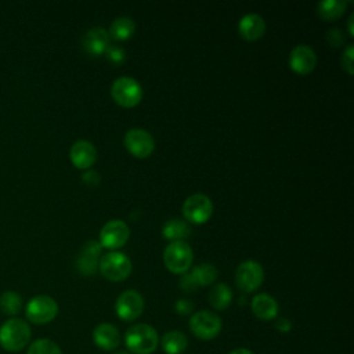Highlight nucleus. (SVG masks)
Here are the masks:
<instances>
[{"label":"nucleus","mask_w":354,"mask_h":354,"mask_svg":"<svg viewBox=\"0 0 354 354\" xmlns=\"http://www.w3.org/2000/svg\"><path fill=\"white\" fill-rule=\"evenodd\" d=\"M174 308H176V311L180 315H188L194 310V303L191 300H188V299H180V300L176 301Z\"/></svg>","instance_id":"nucleus-31"},{"label":"nucleus","mask_w":354,"mask_h":354,"mask_svg":"<svg viewBox=\"0 0 354 354\" xmlns=\"http://www.w3.org/2000/svg\"><path fill=\"white\" fill-rule=\"evenodd\" d=\"M98 268L102 277L112 282L124 281L131 272V260L120 252H109L101 256Z\"/></svg>","instance_id":"nucleus-4"},{"label":"nucleus","mask_w":354,"mask_h":354,"mask_svg":"<svg viewBox=\"0 0 354 354\" xmlns=\"http://www.w3.org/2000/svg\"><path fill=\"white\" fill-rule=\"evenodd\" d=\"M264 281V271L260 263L254 260L242 261L235 272V283L245 293L254 292Z\"/></svg>","instance_id":"nucleus-9"},{"label":"nucleus","mask_w":354,"mask_h":354,"mask_svg":"<svg viewBox=\"0 0 354 354\" xmlns=\"http://www.w3.org/2000/svg\"><path fill=\"white\" fill-rule=\"evenodd\" d=\"M347 1L346 0H326V1H319L317 6V11L319 17L325 21H335L340 18L346 8H347Z\"/></svg>","instance_id":"nucleus-22"},{"label":"nucleus","mask_w":354,"mask_h":354,"mask_svg":"<svg viewBox=\"0 0 354 354\" xmlns=\"http://www.w3.org/2000/svg\"><path fill=\"white\" fill-rule=\"evenodd\" d=\"M223 322L221 318L212 311L201 310L191 315L189 329L195 337L201 340H212L221 332Z\"/></svg>","instance_id":"nucleus-6"},{"label":"nucleus","mask_w":354,"mask_h":354,"mask_svg":"<svg viewBox=\"0 0 354 354\" xmlns=\"http://www.w3.org/2000/svg\"><path fill=\"white\" fill-rule=\"evenodd\" d=\"M189 275L196 286H209L217 279V270L213 264L202 263L195 266Z\"/></svg>","instance_id":"nucleus-25"},{"label":"nucleus","mask_w":354,"mask_h":354,"mask_svg":"<svg viewBox=\"0 0 354 354\" xmlns=\"http://www.w3.org/2000/svg\"><path fill=\"white\" fill-rule=\"evenodd\" d=\"M250 307L253 314L264 321L274 319L278 315V303L268 293L256 295L250 301Z\"/></svg>","instance_id":"nucleus-19"},{"label":"nucleus","mask_w":354,"mask_h":354,"mask_svg":"<svg viewBox=\"0 0 354 354\" xmlns=\"http://www.w3.org/2000/svg\"><path fill=\"white\" fill-rule=\"evenodd\" d=\"M126 347L134 354H151L156 350L159 336L155 328L148 324H136L124 333Z\"/></svg>","instance_id":"nucleus-2"},{"label":"nucleus","mask_w":354,"mask_h":354,"mask_svg":"<svg viewBox=\"0 0 354 354\" xmlns=\"http://www.w3.org/2000/svg\"><path fill=\"white\" fill-rule=\"evenodd\" d=\"M317 65V55L310 46L299 44L289 54V66L297 75H308Z\"/></svg>","instance_id":"nucleus-13"},{"label":"nucleus","mask_w":354,"mask_h":354,"mask_svg":"<svg viewBox=\"0 0 354 354\" xmlns=\"http://www.w3.org/2000/svg\"><path fill=\"white\" fill-rule=\"evenodd\" d=\"M22 308V297L14 290H6L0 296V310L6 315H17Z\"/></svg>","instance_id":"nucleus-26"},{"label":"nucleus","mask_w":354,"mask_h":354,"mask_svg":"<svg viewBox=\"0 0 354 354\" xmlns=\"http://www.w3.org/2000/svg\"><path fill=\"white\" fill-rule=\"evenodd\" d=\"M183 214L192 224H203L213 214V203L205 194H192L183 203Z\"/></svg>","instance_id":"nucleus-8"},{"label":"nucleus","mask_w":354,"mask_h":354,"mask_svg":"<svg viewBox=\"0 0 354 354\" xmlns=\"http://www.w3.org/2000/svg\"><path fill=\"white\" fill-rule=\"evenodd\" d=\"M275 328H277L279 332H283V333H285V332H289V330L292 329V324H290V321H289L288 318L281 317V318L277 319Z\"/></svg>","instance_id":"nucleus-34"},{"label":"nucleus","mask_w":354,"mask_h":354,"mask_svg":"<svg viewBox=\"0 0 354 354\" xmlns=\"http://www.w3.org/2000/svg\"><path fill=\"white\" fill-rule=\"evenodd\" d=\"M116 314L123 321H134L144 311V297L140 292L134 289H129L122 292L115 303Z\"/></svg>","instance_id":"nucleus-10"},{"label":"nucleus","mask_w":354,"mask_h":354,"mask_svg":"<svg viewBox=\"0 0 354 354\" xmlns=\"http://www.w3.org/2000/svg\"><path fill=\"white\" fill-rule=\"evenodd\" d=\"M26 354H62V351L55 342L44 337L35 340L29 346Z\"/></svg>","instance_id":"nucleus-27"},{"label":"nucleus","mask_w":354,"mask_h":354,"mask_svg":"<svg viewBox=\"0 0 354 354\" xmlns=\"http://www.w3.org/2000/svg\"><path fill=\"white\" fill-rule=\"evenodd\" d=\"M30 336V326L21 318H10L0 326V346L10 353H17L25 348Z\"/></svg>","instance_id":"nucleus-1"},{"label":"nucleus","mask_w":354,"mask_h":354,"mask_svg":"<svg viewBox=\"0 0 354 354\" xmlns=\"http://www.w3.org/2000/svg\"><path fill=\"white\" fill-rule=\"evenodd\" d=\"M83 48L87 54L98 57L105 54L106 48L109 47V35L108 30H105L104 28L95 26L91 28L90 30H87L83 36L82 40Z\"/></svg>","instance_id":"nucleus-16"},{"label":"nucleus","mask_w":354,"mask_h":354,"mask_svg":"<svg viewBox=\"0 0 354 354\" xmlns=\"http://www.w3.org/2000/svg\"><path fill=\"white\" fill-rule=\"evenodd\" d=\"M101 250L102 246L97 241H88L84 243L76 259V268L82 275L90 277L95 274L98 270Z\"/></svg>","instance_id":"nucleus-14"},{"label":"nucleus","mask_w":354,"mask_h":354,"mask_svg":"<svg viewBox=\"0 0 354 354\" xmlns=\"http://www.w3.org/2000/svg\"><path fill=\"white\" fill-rule=\"evenodd\" d=\"M160 346L166 354H183L188 347V339L180 330H170L160 337Z\"/></svg>","instance_id":"nucleus-20"},{"label":"nucleus","mask_w":354,"mask_h":354,"mask_svg":"<svg viewBox=\"0 0 354 354\" xmlns=\"http://www.w3.org/2000/svg\"><path fill=\"white\" fill-rule=\"evenodd\" d=\"M124 147L133 156L144 159L152 155L155 149V140L151 133L144 129H130L124 134Z\"/></svg>","instance_id":"nucleus-11"},{"label":"nucleus","mask_w":354,"mask_h":354,"mask_svg":"<svg viewBox=\"0 0 354 354\" xmlns=\"http://www.w3.org/2000/svg\"><path fill=\"white\" fill-rule=\"evenodd\" d=\"M189 234H191L189 225L185 221L178 220V218L169 220L167 223H165V225L162 228V235L171 242L183 241L184 238L189 236Z\"/></svg>","instance_id":"nucleus-24"},{"label":"nucleus","mask_w":354,"mask_h":354,"mask_svg":"<svg viewBox=\"0 0 354 354\" xmlns=\"http://www.w3.org/2000/svg\"><path fill=\"white\" fill-rule=\"evenodd\" d=\"M353 44H348L343 54H342V59H340V64H342V68L348 73V75H353Z\"/></svg>","instance_id":"nucleus-29"},{"label":"nucleus","mask_w":354,"mask_h":354,"mask_svg":"<svg viewBox=\"0 0 354 354\" xmlns=\"http://www.w3.org/2000/svg\"><path fill=\"white\" fill-rule=\"evenodd\" d=\"M326 40H328V43H329L330 46L339 47V46H342V44L344 43L346 37H344V35H343V32H342L340 29L333 28V29L328 30V33H326Z\"/></svg>","instance_id":"nucleus-30"},{"label":"nucleus","mask_w":354,"mask_h":354,"mask_svg":"<svg viewBox=\"0 0 354 354\" xmlns=\"http://www.w3.org/2000/svg\"><path fill=\"white\" fill-rule=\"evenodd\" d=\"M82 180H83V183L84 184H87V185H91V187H94V185H97L98 183H100V174L97 173V171H94V170H88V171H86L83 176H82Z\"/></svg>","instance_id":"nucleus-33"},{"label":"nucleus","mask_w":354,"mask_h":354,"mask_svg":"<svg viewBox=\"0 0 354 354\" xmlns=\"http://www.w3.org/2000/svg\"><path fill=\"white\" fill-rule=\"evenodd\" d=\"M239 35L249 41L260 39L266 32V22L259 14H248L241 18L238 25Z\"/></svg>","instance_id":"nucleus-18"},{"label":"nucleus","mask_w":354,"mask_h":354,"mask_svg":"<svg viewBox=\"0 0 354 354\" xmlns=\"http://www.w3.org/2000/svg\"><path fill=\"white\" fill-rule=\"evenodd\" d=\"M194 260L191 246L184 241L170 242L163 250V263L173 274H185Z\"/></svg>","instance_id":"nucleus-3"},{"label":"nucleus","mask_w":354,"mask_h":354,"mask_svg":"<svg viewBox=\"0 0 354 354\" xmlns=\"http://www.w3.org/2000/svg\"><path fill=\"white\" fill-rule=\"evenodd\" d=\"M105 55H106V58H108L112 64H116V65L124 62V59H126V53H124V50L120 48V47H116V46H109V47L106 48V51H105Z\"/></svg>","instance_id":"nucleus-28"},{"label":"nucleus","mask_w":354,"mask_h":354,"mask_svg":"<svg viewBox=\"0 0 354 354\" xmlns=\"http://www.w3.org/2000/svg\"><path fill=\"white\" fill-rule=\"evenodd\" d=\"M71 162L77 169H90L97 160V149L87 140H77L69 151Z\"/></svg>","instance_id":"nucleus-15"},{"label":"nucleus","mask_w":354,"mask_h":354,"mask_svg":"<svg viewBox=\"0 0 354 354\" xmlns=\"http://www.w3.org/2000/svg\"><path fill=\"white\" fill-rule=\"evenodd\" d=\"M232 301V292L227 283H216L209 292V303L216 310H225Z\"/></svg>","instance_id":"nucleus-23"},{"label":"nucleus","mask_w":354,"mask_h":354,"mask_svg":"<svg viewBox=\"0 0 354 354\" xmlns=\"http://www.w3.org/2000/svg\"><path fill=\"white\" fill-rule=\"evenodd\" d=\"M93 340L97 347H100L105 351H111V350H115L119 347L120 333L115 325L102 322L94 328Z\"/></svg>","instance_id":"nucleus-17"},{"label":"nucleus","mask_w":354,"mask_h":354,"mask_svg":"<svg viewBox=\"0 0 354 354\" xmlns=\"http://www.w3.org/2000/svg\"><path fill=\"white\" fill-rule=\"evenodd\" d=\"M115 354H129V353L127 351H116Z\"/></svg>","instance_id":"nucleus-37"},{"label":"nucleus","mask_w":354,"mask_h":354,"mask_svg":"<svg viewBox=\"0 0 354 354\" xmlns=\"http://www.w3.org/2000/svg\"><path fill=\"white\" fill-rule=\"evenodd\" d=\"M26 318L37 325L48 324L51 322L57 314H58V304L57 301L47 296V295H39L32 297L25 308Z\"/></svg>","instance_id":"nucleus-7"},{"label":"nucleus","mask_w":354,"mask_h":354,"mask_svg":"<svg viewBox=\"0 0 354 354\" xmlns=\"http://www.w3.org/2000/svg\"><path fill=\"white\" fill-rule=\"evenodd\" d=\"M134 30H136V24L131 18L119 17V18L113 19V22L111 24L108 35H109V39L112 37L113 40L123 41V40L130 39L134 35Z\"/></svg>","instance_id":"nucleus-21"},{"label":"nucleus","mask_w":354,"mask_h":354,"mask_svg":"<svg viewBox=\"0 0 354 354\" xmlns=\"http://www.w3.org/2000/svg\"><path fill=\"white\" fill-rule=\"evenodd\" d=\"M111 95L118 105L123 108H134L142 100V88L136 79L120 76L112 83Z\"/></svg>","instance_id":"nucleus-5"},{"label":"nucleus","mask_w":354,"mask_h":354,"mask_svg":"<svg viewBox=\"0 0 354 354\" xmlns=\"http://www.w3.org/2000/svg\"><path fill=\"white\" fill-rule=\"evenodd\" d=\"M130 236L129 225L122 220H109L100 231V245L102 248L115 250L122 248Z\"/></svg>","instance_id":"nucleus-12"},{"label":"nucleus","mask_w":354,"mask_h":354,"mask_svg":"<svg viewBox=\"0 0 354 354\" xmlns=\"http://www.w3.org/2000/svg\"><path fill=\"white\" fill-rule=\"evenodd\" d=\"M230 354H253V353L250 350H248V348H235Z\"/></svg>","instance_id":"nucleus-35"},{"label":"nucleus","mask_w":354,"mask_h":354,"mask_svg":"<svg viewBox=\"0 0 354 354\" xmlns=\"http://www.w3.org/2000/svg\"><path fill=\"white\" fill-rule=\"evenodd\" d=\"M353 19H354V14H351L348 17V21H347V25H348V35L353 36Z\"/></svg>","instance_id":"nucleus-36"},{"label":"nucleus","mask_w":354,"mask_h":354,"mask_svg":"<svg viewBox=\"0 0 354 354\" xmlns=\"http://www.w3.org/2000/svg\"><path fill=\"white\" fill-rule=\"evenodd\" d=\"M180 288L184 290V292H194L198 286L195 285V282L192 281L191 275L189 274H183L181 279H180Z\"/></svg>","instance_id":"nucleus-32"}]
</instances>
